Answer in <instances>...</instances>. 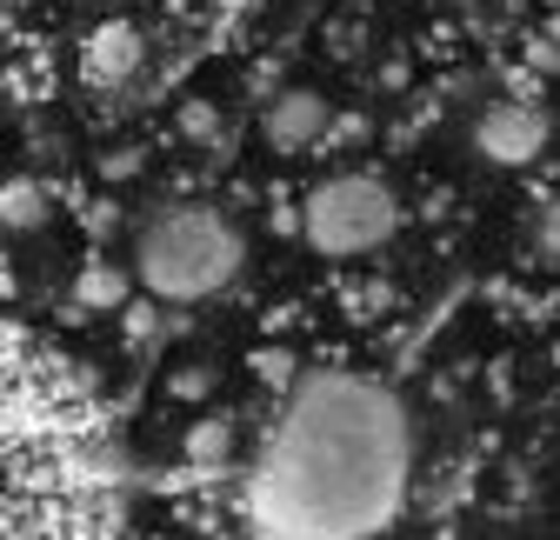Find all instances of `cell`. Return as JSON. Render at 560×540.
Listing matches in <instances>:
<instances>
[{
	"instance_id": "obj_8",
	"label": "cell",
	"mask_w": 560,
	"mask_h": 540,
	"mask_svg": "<svg viewBox=\"0 0 560 540\" xmlns=\"http://www.w3.org/2000/svg\"><path fill=\"white\" fill-rule=\"evenodd\" d=\"M40 221H47V193L34 180L0 187V227H40Z\"/></svg>"
},
{
	"instance_id": "obj_5",
	"label": "cell",
	"mask_w": 560,
	"mask_h": 540,
	"mask_svg": "<svg viewBox=\"0 0 560 540\" xmlns=\"http://www.w3.org/2000/svg\"><path fill=\"white\" fill-rule=\"evenodd\" d=\"M474 148L494 167H527L547 154V114L534 101H494L474 120Z\"/></svg>"
},
{
	"instance_id": "obj_3",
	"label": "cell",
	"mask_w": 560,
	"mask_h": 540,
	"mask_svg": "<svg viewBox=\"0 0 560 540\" xmlns=\"http://www.w3.org/2000/svg\"><path fill=\"white\" fill-rule=\"evenodd\" d=\"M247 267V240L241 227L207 208V200H180V208H161L148 227L133 234V281L154 301H214L241 281Z\"/></svg>"
},
{
	"instance_id": "obj_4",
	"label": "cell",
	"mask_w": 560,
	"mask_h": 540,
	"mask_svg": "<svg viewBox=\"0 0 560 540\" xmlns=\"http://www.w3.org/2000/svg\"><path fill=\"white\" fill-rule=\"evenodd\" d=\"M394 227H400V200L381 174H327L301 200V234L327 260H361V254L387 247Z\"/></svg>"
},
{
	"instance_id": "obj_2",
	"label": "cell",
	"mask_w": 560,
	"mask_h": 540,
	"mask_svg": "<svg viewBox=\"0 0 560 540\" xmlns=\"http://www.w3.org/2000/svg\"><path fill=\"white\" fill-rule=\"evenodd\" d=\"M127 460L88 374L0 327V540H114Z\"/></svg>"
},
{
	"instance_id": "obj_12",
	"label": "cell",
	"mask_w": 560,
	"mask_h": 540,
	"mask_svg": "<svg viewBox=\"0 0 560 540\" xmlns=\"http://www.w3.org/2000/svg\"><path fill=\"white\" fill-rule=\"evenodd\" d=\"M81 294H88V301H114V294H120V274H107V267H94Z\"/></svg>"
},
{
	"instance_id": "obj_14",
	"label": "cell",
	"mask_w": 560,
	"mask_h": 540,
	"mask_svg": "<svg viewBox=\"0 0 560 540\" xmlns=\"http://www.w3.org/2000/svg\"><path fill=\"white\" fill-rule=\"evenodd\" d=\"M553 34H560V21H553Z\"/></svg>"
},
{
	"instance_id": "obj_10",
	"label": "cell",
	"mask_w": 560,
	"mask_h": 540,
	"mask_svg": "<svg viewBox=\"0 0 560 540\" xmlns=\"http://www.w3.org/2000/svg\"><path fill=\"white\" fill-rule=\"evenodd\" d=\"M180 133H187V141H221V114L207 101H187L180 107Z\"/></svg>"
},
{
	"instance_id": "obj_1",
	"label": "cell",
	"mask_w": 560,
	"mask_h": 540,
	"mask_svg": "<svg viewBox=\"0 0 560 540\" xmlns=\"http://www.w3.org/2000/svg\"><path fill=\"white\" fill-rule=\"evenodd\" d=\"M407 467L413 427L387 380L354 367L294 374L247 481V527L260 540H374L407 501Z\"/></svg>"
},
{
	"instance_id": "obj_7",
	"label": "cell",
	"mask_w": 560,
	"mask_h": 540,
	"mask_svg": "<svg viewBox=\"0 0 560 540\" xmlns=\"http://www.w3.org/2000/svg\"><path fill=\"white\" fill-rule=\"evenodd\" d=\"M140 67H148V40H140V27L133 21H107V27H94L88 34V47H81V81L88 87H127Z\"/></svg>"
},
{
	"instance_id": "obj_13",
	"label": "cell",
	"mask_w": 560,
	"mask_h": 540,
	"mask_svg": "<svg viewBox=\"0 0 560 540\" xmlns=\"http://www.w3.org/2000/svg\"><path fill=\"white\" fill-rule=\"evenodd\" d=\"M540 240H547V247H553V254H560V208H553V214H547V234H540Z\"/></svg>"
},
{
	"instance_id": "obj_11",
	"label": "cell",
	"mask_w": 560,
	"mask_h": 540,
	"mask_svg": "<svg viewBox=\"0 0 560 540\" xmlns=\"http://www.w3.org/2000/svg\"><path fill=\"white\" fill-rule=\"evenodd\" d=\"M254 367H260V374H267L273 387H288V380H294V354H288V348H267V354H260Z\"/></svg>"
},
{
	"instance_id": "obj_6",
	"label": "cell",
	"mask_w": 560,
	"mask_h": 540,
	"mask_svg": "<svg viewBox=\"0 0 560 540\" xmlns=\"http://www.w3.org/2000/svg\"><path fill=\"white\" fill-rule=\"evenodd\" d=\"M327 120H334L327 94H314V87H288V94H273V101H267L260 133H267V148H273V154H307V148H320Z\"/></svg>"
},
{
	"instance_id": "obj_9",
	"label": "cell",
	"mask_w": 560,
	"mask_h": 540,
	"mask_svg": "<svg viewBox=\"0 0 560 540\" xmlns=\"http://www.w3.org/2000/svg\"><path fill=\"white\" fill-rule=\"evenodd\" d=\"M228 447H234V427H228V421H194L187 460H228Z\"/></svg>"
}]
</instances>
